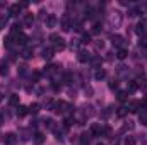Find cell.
Listing matches in <instances>:
<instances>
[{
	"label": "cell",
	"mask_w": 147,
	"mask_h": 145,
	"mask_svg": "<svg viewBox=\"0 0 147 145\" xmlns=\"http://www.w3.org/2000/svg\"><path fill=\"white\" fill-rule=\"evenodd\" d=\"M92 63H94V67H98V65L101 63V58H94V62H92Z\"/></svg>",
	"instance_id": "cell-40"
},
{
	"label": "cell",
	"mask_w": 147,
	"mask_h": 145,
	"mask_svg": "<svg viewBox=\"0 0 147 145\" xmlns=\"http://www.w3.org/2000/svg\"><path fill=\"white\" fill-rule=\"evenodd\" d=\"M118 99H120V101H127V99H128V92L120 91V92H118Z\"/></svg>",
	"instance_id": "cell-29"
},
{
	"label": "cell",
	"mask_w": 147,
	"mask_h": 145,
	"mask_svg": "<svg viewBox=\"0 0 147 145\" xmlns=\"http://www.w3.org/2000/svg\"><path fill=\"white\" fill-rule=\"evenodd\" d=\"M2 123H3V116L0 114V125H2Z\"/></svg>",
	"instance_id": "cell-42"
},
{
	"label": "cell",
	"mask_w": 147,
	"mask_h": 145,
	"mask_svg": "<svg viewBox=\"0 0 147 145\" xmlns=\"http://www.w3.org/2000/svg\"><path fill=\"white\" fill-rule=\"evenodd\" d=\"M12 38H16V43H17V44H22V46H24V44L28 43V36H26V34H22V33H21V34H17V36H12Z\"/></svg>",
	"instance_id": "cell-12"
},
{
	"label": "cell",
	"mask_w": 147,
	"mask_h": 145,
	"mask_svg": "<svg viewBox=\"0 0 147 145\" xmlns=\"http://www.w3.org/2000/svg\"><path fill=\"white\" fill-rule=\"evenodd\" d=\"M89 142H91V133H82V135H80V144L89 145Z\"/></svg>",
	"instance_id": "cell-17"
},
{
	"label": "cell",
	"mask_w": 147,
	"mask_h": 145,
	"mask_svg": "<svg viewBox=\"0 0 147 145\" xmlns=\"http://www.w3.org/2000/svg\"><path fill=\"white\" fill-rule=\"evenodd\" d=\"M33 22H34V15H33V14H26V15H24L22 24H24L26 28H31V26H33Z\"/></svg>",
	"instance_id": "cell-9"
},
{
	"label": "cell",
	"mask_w": 147,
	"mask_h": 145,
	"mask_svg": "<svg viewBox=\"0 0 147 145\" xmlns=\"http://www.w3.org/2000/svg\"><path fill=\"white\" fill-rule=\"evenodd\" d=\"M140 46H147V38H140Z\"/></svg>",
	"instance_id": "cell-38"
},
{
	"label": "cell",
	"mask_w": 147,
	"mask_h": 145,
	"mask_svg": "<svg viewBox=\"0 0 147 145\" xmlns=\"http://www.w3.org/2000/svg\"><path fill=\"white\" fill-rule=\"evenodd\" d=\"M43 142H45V135H43V133H36V135H34V144L41 145Z\"/></svg>",
	"instance_id": "cell-24"
},
{
	"label": "cell",
	"mask_w": 147,
	"mask_h": 145,
	"mask_svg": "<svg viewBox=\"0 0 147 145\" xmlns=\"http://www.w3.org/2000/svg\"><path fill=\"white\" fill-rule=\"evenodd\" d=\"M139 121H140L144 126H147V109H142V111L139 113Z\"/></svg>",
	"instance_id": "cell-16"
},
{
	"label": "cell",
	"mask_w": 147,
	"mask_h": 145,
	"mask_svg": "<svg viewBox=\"0 0 147 145\" xmlns=\"http://www.w3.org/2000/svg\"><path fill=\"white\" fill-rule=\"evenodd\" d=\"M105 128L101 123H92L91 125V135H96V137H101V133H105Z\"/></svg>",
	"instance_id": "cell-6"
},
{
	"label": "cell",
	"mask_w": 147,
	"mask_h": 145,
	"mask_svg": "<svg viewBox=\"0 0 147 145\" xmlns=\"http://www.w3.org/2000/svg\"><path fill=\"white\" fill-rule=\"evenodd\" d=\"M86 94H89V96H91V94H92V87H89V85H87V87H86Z\"/></svg>",
	"instance_id": "cell-41"
},
{
	"label": "cell",
	"mask_w": 147,
	"mask_h": 145,
	"mask_svg": "<svg viewBox=\"0 0 147 145\" xmlns=\"http://www.w3.org/2000/svg\"><path fill=\"white\" fill-rule=\"evenodd\" d=\"M121 12H113L110 15V24L113 26V28H120L121 26Z\"/></svg>",
	"instance_id": "cell-4"
},
{
	"label": "cell",
	"mask_w": 147,
	"mask_h": 145,
	"mask_svg": "<svg viewBox=\"0 0 147 145\" xmlns=\"http://www.w3.org/2000/svg\"><path fill=\"white\" fill-rule=\"evenodd\" d=\"M105 77H106V72H105L103 68H99V70H96V73H94V79H96V80H103Z\"/></svg>",
	"instance_id": "cell-21"
},
{
	"label": "cell",
	"mask_w": 147,
	"mask_h": 145,
	"mask_svg": "<svg viewBox=\"0 0 147 145\" xmlns=\"http://www.w3.org/2000/svg\"><path fill=\"white\" fill-rule=\"evenodd\" d=\"M135 33L140 38L146 36L147 34V19H140V21H139V24L135 26Z\"/></svg>",
	"instance_id": "cell-3"
},
{
	"label": "cell",
	"mask_w": 147,
	"mask_h": 145,
	"mask_svg": "<svg viewBox=\"0 0 147 145\" xmlns=\"http://www.w3.org/2000/svg\"><path fill=\"white\" fill-rule=\"evenodd\" d=\"M53 51H55L53 48H45L43 50V58L45 60H51L53 58Z\"/></svg>",
	"instance_id": "cell-14"
},
{
	"label": "cell",
	"mask_w": 147,
	"mask_h": 145,
	"mask_svg": "<svg viewBox=\"0 0 147 145\" xmlns=\"http://www.w3.org/2000/svg\"><path fill=\"white\" fill-rule=\"evenodd\" d=\"M80 43H84V44L91 43V36H89V34H84V36H82V41H80Z\"/></svg>",
	"instance_id": "cell-34"
},
{
	"label": "cell",
	"mask_w": 147,
	"mask_h": 145,
	"mask_svg": "<svg viewBox=\"0 0 147 145\" xmlns=\"http://www.w3.org/2000/svg\"><path fill=\"white\" fill-rule=\"evenodd\" d=\"M45 125H46V128H48V130H53V132H55V128H57V125H55V121H53V119H46V121H45Z\"/></svg>",
	"instance_id": "cell-27"
},
{
	"label": "cell",
	"mask_w": 147,
	"mask_h": 145,
	"mask_svg": "<svg viewBox=\"0 0 147 145\" xmlns=\"http://www.w3.org/2000/svg\"><path fill=\"white\" fill-rule=\"evenodd\" d=\"M28 113H29V109L26 108V106H17V116H19V118L26 116Z\"/></svg>",
	"instance_id": "cell-19"
},
{
	"label": "cell",
	"mask_w": 147,
	"mask_h": 145,
	"mask_svg": "<svg viewBox=\"0 0 147 145\" xmlns=\"http://www.w3.org/2000/svg\"><path fill=\"white\" fill-rule=\"evenodd\" d=\"M45 22H46L48 28H53V26L57 24V17H55V15H48V19H46Z\"/></svg>",
	"instance_id": "cell-20"
},
{
	"label": "cell",
	"mask_w": 147,
	"mask_h": 145,
	"mask_svg": "<svg viewBox=\"0 0 147 145\" xmlns=\"http://www.w3.org/2000/svg\"><path fill=\"white\" fill-rule=\"evenodd\" d=\"M9 103H10V106H17L19 104V96L17 94H12L10 99H9Z\"/></svg>",
	"instance_id": "cell-22"
},
{
	"label": "cell",
	"mask_w": 147,
	"mask_h": 145,
	"mask_svg": "<svg viewBox=\"0 0 147 145\" xmlns=\"http://www.w3.org/2000/svg\"><path fill=\"white\" fill-rule=\"evenodd\" d=\"M101 29H103V26H101L99 22H96V24H94V28H92V33H99Z\"/></svg>",
	"instance_id": "cell-33"
},
{
	"label": "cell",
	"mask_w": 147,
	"mask_h": 145,
	"mask_svg": "<svg viewBox=\"0 0 147 145\" xmlns=\"http://www.w3.org/2000/svg\"><path fill=\"white\" fill-rule=\"evenodd\" d=\"M140 106H142V103H139V101H134V103H130V108H128V111H130V113H139Z\"/></svg>",
	"instance_id": "cell-15"
},
{
	"label": "cell",
	"mask_w": 147,
	"mask_h": 145,
	"mask_svg": "<svg viewBox=\"0 0 147 145\" xmlns=\"http://www.w3.org/2000/svg\"><path fill=\"white\" fill-rule=\"evenodd\" d=\"M132 128H134V125H132V121H128V125H125V126L120 130V133H125L127 130H132Z\"/></svg>",
	"instance_id": "cell-32"
},
{
	"label": "cell",
	"mask_w": 147,
	"mask_h": 145,
	"mask_svg": "<svg viewBox=\"0 0 147 145\" xmlns=\"http://www.w3.org/2000/svg\"><path fill=\"white\" fill-rule=\"evenodd\" d=\"M21 9H22V5L12 3V5L9 7V15H19V14H21Z\"/></svg>",
	"instance_id": "cell-7"
},
{
	"label": "cell",
	"mask_w": 147,
	"mask_h": 145,
	"mask_svg": "<svg viewBox=\"0 0 147 145\" xmlns=\"http://www.w3.org/2000/svg\"><path fill=\"white\" fill-rule=\"evenodd\" d=\"M135 144H137V140L134 137H130V135L125 137V140H123V145H135Z\"/></svg>",
	"instance_id": "cell-23"
},
{
	"label": "cell",
	"mask_w": 147,
	"mask_h": 145,
	"mask_svg": "<svg viewBox=\"0 0 147 145\" xmlns=\"http://www.w3.org/2000/svg\"><path fill=\"white\" fill-rule=\"evenodd\" d=\"M50 39H51V43H53V46H55V48H53L55 51H63V50H65L67 44H65V39H63V38H60L58 34L53 33V34L50 36Z\"/></svg>",
	"instance_id": "cell-1"
},
{
	"label": "cell",
	"mask_w": 147,
	"mask_h": 145,
	"mask_svg": "<svg viewBox=\"0 0 147 145\" xmlns=\"http://www.w3.org/2000/svg\"><path fill=\"white\" fill-rule=\"evenodd\" d=\"M29 113H33V114H36L38 111H39V104H38V103H34V104H31V106H29Z\"/></svg>",
	"instance_id": "cell-30"
},
{
	"label": "cell",
	"mask_w": 147,
	"mask_h": 145,
	"mask_svg": "<svg viewBox=\"0 0 147 145\" xmlns=\"http://www.w3.org/2000/svg\"><path fill=\"white\" fill-rule=\"evenodd\" d=\"M69 109H72L65 101H58V103H55L53 104V111L55 113H62V114H65V113H69Z\"/></svg>",
	"instance_id": "cell-2"
},
{
	"label": "cell",
	"mask_w": 147,
	"mask_h": 145,
	"mask_svg": "<svg viewBox=\"0 0 147 145\" xmlns=\"http://www.w3.org/2000/svg\"><path fill=\"white\" fill-rule=\"evenodd\" d=\"M127 113H128V109H127V108H120L118 111H116V116H120V118H123V116H125Z\"/></svg>",
	"instance_id": "cell-31"
},
{
	"label": "cell",
	"mask_w": 147,
	"mask_h": 145,
	"mask_svg": "<svg viewBox=\"0 0 147 145\" xmlns=\"http://www.w3.org/2000/svg\"><path fill=\"white\" fill-rule=\"evenodd\" d=\"M89 53H86V51H79V55H77V60L80 62V63H86V62H89Z\"/></svg>",
	"instance_id": "cell-11"
},
{
	"label": "cell",
	"mask_w": 147,
	"mask_h": 145,
	"mask_svg": "<svg viewBox=\"0 0 147 145\" xmlns=\"http://www.w3.org/2000/svg\"><path fill=\"white\" fill-rule=\"evenodd\" d=\"M22 56H24V58H31V56H33V50H31V48H24V50H22Z\"/></svg>",
	"instance_id": "cell-28"
},
{
	"label": "cell",
	"mask_w": 147,
	"mask_h": 145,
	"mask_svg": "<svg viewBox=\"0 0 147 145\" xmlns=\"http://www.w3.org/2000/svg\"><path fill=\"white\" fill-rule=\"evenodd\" d=\"M26 68H28V67H19V70H17V72L21 73V75H24V73H26Z\"/></svg>",
	"instance_id": "cell-39"
},
{
	"label": "cell",
	"mask_w": 147,
	"mask_h": 145,
	"mask_svg": "<svg viewBox=\"0 0 147 145\" xmlns=\"http://www.w3.org/2000/svg\"><path fill=\"white\" fill-rule=\"evenodd\" d=\"M137 89H139V82H137V80H132V82L128 84V91L134 92V91H137Z\"/></svg>",
	"instance_id": "cell-26"
},
{
	"label": "cell",
	"mask_w": 147,
	"mask_h": 145,
	"mask_svg": "<svg viewBox=\"0 0 147 145\" xmlns=\"http://www.w3.org/2000/svg\"><path fill=\"white\" fill-rule=\"evenodd\" d=\"M110 89H111V91L118 89V82H116V80H111V82H110Z\"/></svg>",
	"instance_id": "cell-35"
},
{
	"label": "cell",
	"mask_w": 147,
	"mask_h": 145,
	"mask_svg": "<svg viewBox=\"0 0 147 145\" xmlns=\"http://www.w3.org/2000/svg\"><path fill=\"white\" fill-rule=\"evenodd\" d=\"M62 29H63V31H69V29H70V22H69L67 17L62 19Z\"/></svg>",
	"instance_id": "cell-25"
},
{
	"label": "cell",
	"mask_w": 147,
	"mask_h": 145,
	"mask_svg": "<svg viewBox=\"0 0 147 145\" xmlns=\"http://www.w3.org/2000/svg\"><path fill=\"white\" fill-rule=\"evenodd\" d=\"M7 73H9V65H7V62H5V60H2V62H0V75H2V77H5Z\"/></svg>",
	"instance_id": "cell-13"
},
{
	"label": "cell",
	"mask_w": 147,
	"mask_h": 145,
	"mask_svg": "<svg viewBox=\"0 0 147 145\" xmlns=\"http://www.w3.org/2000/svg\"><path fill=\"white\" fill-rule=\"evenodd\" d=\"M3 96H5V85H0V103L3 99Z\"/></svg>",
	"instance_id": "cell-36"
},
{
	"label": "cell",
	"mask_w": 147,
	"mask_h": 145,
	"mask_svg": "<svg viewBox=\"0 0 147 145\" xmlns=\"http://www.w3.org/2000/svg\"><path fill=\"white\" fill-rule=\"evenodd\" d=\"M17 135L16 133H12V132H9V133H5L3 135V145H17Z\"/></svg>",
	"instance_id": "cell-5"
},
{
	"label": "cell",
	"mask_w": 147,
	"mask_h": 145,
	"mask_svg": "<svg viewBox=\"0 0 147 145\" xmlns=\"http://www.w3.org/2000/svg\"><path fill=\"white\" fill-rule=\"evenodd\" d=\"M123 41H125V39H123L121 36H113V38H111V43H113V44H115L118 50L123 46Z\"/></svg>",
	"instance_id": "cell-10"
},
{
	"label": "cell",
	"mask_w": 147,
	"mask_h": 145,
	"mask_svg": "<svg viewBox=\"0 0 147 145\" xmlns=\"http://www.w3.org/2000/svg\"><path fill=\"white\" fill-rule=\"evenodd\" d=\"M98 145H105V144H98Z\"/></svg>",
	"instance_id": "cell-43"
},
{
	"label": "cell",
	"mask_w": 147,
	"mask_h": 145,
	"mask_svg": "<svg viewBox=\"0 0 147 145\" xmlns=\"http://www.w3.org/2000/svg\"><path fill=\"white\" fill-rule=\"evenodd\" d=\"M116 56H118V58H120V60H125V58H127V56H128V51H127V50H125V48H120V50H118V51H116Z\"/></svg>",
	"instance_id": "cell-18"
},
{
	"label": "cell",
	"mask_w": 147,
	"mask_h": 145,
	"mask_svg": "<svg viewBox=\"0 0 147 145\" xmlns=\"http://www.w3.org/2000/svg\"><path fill=\"white\" fill-rule=\"evenodd\" d=\"M58 68H60V67H57V65H48V67L45 68V75H48V77H53L55 73L58 72Z\"/></svg>",
	"instance_id": "cell-8"
},
{
	"label": "cell",
	"mask_w": 147,
	"mask_h": 145,
	"mask_svg": "<svg viewBox=\"0 0 147 145\" xmlns=\"http://www.w3.org/2000/svg\"><path fill=\"white\" fill-rule=\"evenodd\" d=\"M7 22V15H0V28Z\"/></svg>",
	"instance_id": "cell-37"
}]
</instances>
